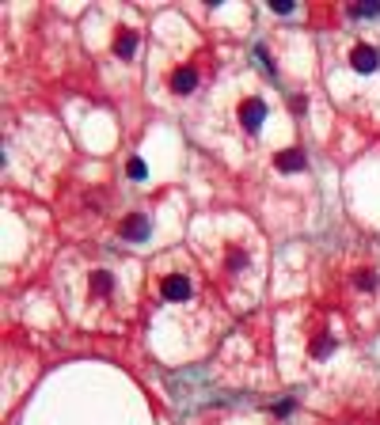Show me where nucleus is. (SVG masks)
<instances>
[{
	"label": "nucleus",
	"mask_w": 380,
	"mask_h": 425,
	"mask_svg": "<svg viewBox=\"0 0 380 425\" xmlns=\"http://www.w3.org/2000/svg\"><path fill=\"white\" fill-rule=\"evenodd\" d=\"M346 68L353 76H377L380 73V46L369 38H353L346 46Z\"/></svg>",
	"instance_id": "6"
},
{
	"label": "nucleus",
	"mask_w": 380,
	"mask_h": 425,
	"mask_svg": "<svg viewBox=\"0 0 380 425\" xmlns=\"http://www.w3.org/2000/svg\"><path fill=\"white\" fill-rule=\"evenodd\" d=\"M346 12L353 20H369V15H380V0H369V4H350Z\"/></svg>",
	"instance_id": "12"
},
{
	"label": "nucleus",
	"mask_w": 380,
	"mask_h": 425,
	"mask_svg": "<svg viewBox=\"0 0 380 425\" xmlns=\"http://www.w3.org/2000/svg\"><path fill=\"white\" fill-rule=\"evenodd\" d=\"M266 118H270V103H266L258 91H247V95H240V99H236V121H240V129H244L247 137L263 133Z\"/></svg>",
	"instance_id": "5"
},
{
	"label": "nucleus",
	"mask_w": 380,
	"mask_h": 425,
	"mask_svg": "<svg viewBox=\"0 0 380 425\" xmlns=\"http://www.w3.org/2000/svg\"><path fill=\"white\" fill-rule=\"evenodd\" d=\"M149 292L156 300L160 311L175 315L190 334H198L213 319V292L205 274L198 270V262L187 251H163L152 262Z\"/></svg>",
	"instance_id": "2"
},
{
	"label": "nucleus",
	"mask_w": 380,
	"mask_h": 425,
	"mask_svg": "<svg viewBox=\"0 0 380 425\" xmlns=\"http://www.w3.org/2000/svg\"><path fill=\"white\" fill-rule=\"evenodd\" d=\"M339 292L346 300V311H365V304H377L380 297V266L365 255H353L339 270Z\"/></svg>",
	"instance_id": "4"
},
{
	"label": "nucleus",
	"mask_w": 380,
	"mask_h": 425,
	"mask_svg": "<svg viewBox=\"0 0 380 425\" xmlns=\"http://www.w3.org/2000/svg\"><path fill=\"white\" fill-rule=\"evenodd\" d=\"M115 236L122 239V243H129V247H137V243H145V239L152 236V216H149V213H141V209H133V213L118 216Z\"/></svg>",
	"instance_id": "7"
},
{
	"label": "nucleus",
	"mask_w": 380,
	"mask_h": 425,
	"mask_svg": "<svg viewBox=\"0 0 380 425\" xmlns=\"http://www.w3.org/2000/svg\"><path fill=\"white\" fill-rule=\"evenodd\" d=\"M270 12H278V15H289V12H293V4H289V0H270Z\"/></svg>",
	"instance_id": "14"
},
{
	"label": "nucleus",
	"mask_w": 380,
	"mask_h": 425,
	"mask_svg": "<svg viewBox=\"0 0 380 425\" xmlns=\"http://www.w3.org/2000/svg\"><path fill=\"white\" fill-rule=\"evenodd\" d=\"M110 54H115L118 61H129L137 54V31L133 27H118L115 31V42H110Z\"/></svg>",
	"instance_id": "10"
},
{
	"label": "nucleus",
	"mask_w": 380,
	"mask_h": 425,
	"mask_svg": "<svg viewBox=\"0 0 380 425\" xmlns=\"http://www.w3.org/2000/svg\"><path fill=\"white\" fill-rule=\"evenodd\" d=\"M274 167L285 171V175H297V171L308 167V160H305V152H300V149H285V152L274 156Z\"/></svg>",
	"instance_id": "11"
},
{
	"label": "nucleus",
	"mask_w": 380,
	"mask_h": 425,
	"mask_svg": "<svg viewBox=\"0 0 380 425\" xmlns=\"http://www.w3.org/2000/svg\"><path fill=\"white\" fill-rule=\"evenodd\" d=\"M57 289L68 315L88 331H126L133 323L149 277L141 262L107 247H73L57 262Z\"/></svg>",
	"instance_id": "1"
},
{
	"label": "nucleus",
	"mask_w": 380,
	"mask_h": 425,
	"mask_svg": "<svg viewBox=\"0 0 380 425\" xmlns=\"http://www.w3.org/2000/svg\"><path fill=\"white\" fill-rule=\"evenodd\" d=\"M213 289L221 292L232 308H244L258 297L266 274V251L263 239L251 224L232 221L228 228L217 232V247H213Z\"/></svg>",
	"instance_id": "3"
},
{
	"label": "nucleus",
	"mask_w": 380,
	"mask_h": 425,
	"mask_svg": "<svg viewBox=\"0 0 380 425\" xmlns=\"http://www.w3.org/2000/svg\"><path fill=\"white\" fill-rule=\"evenodd\" d=\"M126 175L133 179V182H141L145 175H149V167H145V160H137V156H129V163H126Z\"/></svg>",
	"instance_id": "13"
},
{
	"label": "nucleus",
	"mask_w": 380,
	"mask_h": 425,
	"mask_svg": "<svg viewBox=\"0 0 380 425\" xmlns=\"http://www.w3.org/2000/svg\"><path fill=\"white\" fill-rule=\"evenodd\" d=\"M198 84H202V68H198V61H179V65H171L168 73V91L171 95H194Z\"/></svg>",
	"instance_id": "8"
},
{
	"label": "nucleus",
	"mask_w": 380,
	"mask_h": 425,
	"mask_svg": "<svg viewBox=\"0 0 380 425\" xmlns=\"http://www.w3.org/2000/svg\"><path fill=\"white\" fill-rule=\"evenodd\" d=\"M335 350H339V338L327 331V323H319L312 331V338H308V357H312V361H327Z\"/></svg>",
	"instance_id": "9"
}]
</instances>
